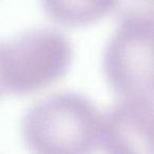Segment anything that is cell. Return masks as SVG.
Segmentation results:
<instances>
[{
	"label": "cell",
	"mask_w": 154,
	"mask_h": 154,
	"mask_svg": "<svg viewBox=\"0 0 154 154\" xmlns=\"http://www.w3.org/2000/svg\"><path fill=\"white\" fill-rule=\"evenodd\" d=\"M101 115L87 97L57 93L33 106L22 119L26 146L38 153H89L99 145Z\"/></svg>",
	"instance_id": "6da1fadb"
},
{
	"label": "cell",
	"mask_w": 154,
	"mask_h": 154,
	"mask_svg": "<svg viewBox=\"0 0 154 154\" xmlns=\"http://www.w3.org/2000/svg\"><path fill=\"white\" fill-rule=\"evenodd\" d=\"M5 90L30 94L62 78L73 59L69 39L55 29H33L2 43Z\"/></svg>",
	"instance_id": "7a4b0ae2"
},
{
	"label": "cell",
	"mask_w": 154,
	"mask_h": 154,
	"mask_svg": "<svg viewBox=\"0 0 154 154\" xmlns=\"http://www.w3.org/2000/svg\"><path fill=\"white\" fill-rule=\"evenodd\" d=\"M153 21L125 20L107 45L106 78L122 97H153Z\"/></svg>",
	"instance_id": "3957f363"
},
{
	"label": "cell",
	"mask_w": 154,
	"mask_h": 154,
	"mask_svg": "<svg viewBox=\"0 0 154 154\" xmlns=\"http://www.w3.org/2000/svg\"><path fill=\"white\" fill-rule=\"evenodd\" d=\"M99 145L109 153L154 154L153 97H122L101 116Z\"/></svg>",
	"instance_id": "277c9868"
},
{
	"label": "cell",
	"mask_w": 154,
	"mask_h": 154,
	"mask_svg": "<svg viewBox=\"0 0 154 154\" xmlns=\"http://www.w3.org/2000/svg\"><path fill=\"white\" fill-rule=\"evenodd\" d=\"M117 0H41L45 11L64 26H87L105 18Z\"/></svg>",
	"instance_id": "5b68a950"
},
{
	"label": "cell",
	"mask_w": 154,
	"mask_h": 154,
	"mask_svg": "<svg viewBox=\"0 0 154 154\" xmlns=\"http://www.w3.org/2000/svg\"><path fill=\"white\" fill-rule=\"evenodd\" d=\"M115 9L119 21L153 20V0H117Z\"/></svg>",
	"instance_id": "8992f818"
},
{
	"label": "cell",
	"mask_w": 154,
	"mask_h": 154,
	"mask_svg": "<svg viewBox=\"0 0 154 154\" xmlns=\"http://www.w3.org/2000/svg\"><path fill=\"white\" fill-rule=\"evenodd\" d=\"M1 48L2 42H0V97L2 93L5 91V74H3V66H2V55H1Z\"/></svg>",
	"instance_id": "52a82bcc"
}]
</instances>
